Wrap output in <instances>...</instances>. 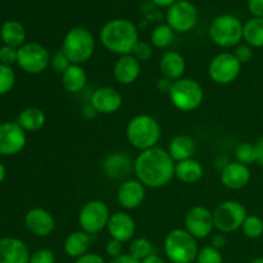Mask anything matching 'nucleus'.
Listing matches in <instances>:
<instances>
[{
	"label": "nucleus",
	"mask_w": 263,
	"mask_h": 263,
	"mask_svg": "<svg viewBox=\"0 0 263 263\" xmlns=\"http://www.w3.org/2000/svg\"><path fill=\"white\" fill-rule=\"evenodd\" d=\"M175 164L168 151L154 146L139 153L134 161V172L145 187L159 189L175 176Z\"/></svg>",
	"instance_id": "f257e3e1"
},
{
	"label": "nucleus",
	"mask_w": 263,
	"mask_h": 263,
	"mask_svg": "<svg viewBox=\"0 0 263 263\" xmlns=\"http://www.w3.org/2000/svg\"><path fill=\"white\" fill-rule=\"evenodd\" d=\"M102 45L108 51L118 55L131 54L139 41L136 26L126 18H115L105 23L99 33Z\"/></svg>",
	"instance_id": "f03ea898"
},
{
	"label": "nucleus",
	"mask_w": 263,
	"mask_h": 263,
	"mask_svg": "<svg viewBox=\"0 0 263 263\" xmlns=\"http://www.w3.org/2000/svg\"><path fill=\"white\" fill-rule=\"evenodd\" d=\"M126 138L134 148L141 152L154 148L161 139V126L152 116L138 115L128 121Z\"/></svg>",
	"instance_id": "7ed1b4c3"
},
{
	"label": "nucleus",
	"mask_w": 263,
	"mask_h": 263,
	"mask_svg": "<svg viewBox=\"0 0 263 263\" xmlns=\"http://www.w3.org/2000/svg\"><path fill=\"white\" fill-rule=\"evenodd\" d=\"M62 50L72 64L86 63L95 50V39L85 27H73L67 31Z\"/></svg>",
	"instance_id": "20e7f679"
},
{
	"label": "nucleus",
	"mask_w": 263,
	"mask_h": 263,
	"mask_svg": "<svg viewBox=\"0 0 263 263\" xmlns=\"http://www.w3.org/2000/svg\"><path fill=\"white\" fill-rule=\"evenodd\" d=\"M164 253L172 263H192L197 259V239L185 229H175L164 238Z\"/></svg>",
	"instance_id": "39448f33"
},
{
	"label": "nucleus",
	"mask_w": 263,
	"mask_h": 263,
	"mask_svg": "<svg viewBox=\"0 0 263 263\" xmlns=\"http://www.w3.org/2000/svg\"><path fill=\"white\" fill-rule=\"evenodd\" d=\"M168 97L176 109L181 112H193L202 105L204 100V90L195 80L182 77L174 82Z\"/></svg>",
	"instance_id": "423d86ee"
},
{
	"label": "nucleus",
	"mask_w": 263,
	"mask_h": 263,
	"mask_svg": "<svg viewBox=\"0 0 263 263\" xmlns=\"http://www.w3.org/2000/svg\"><path fill=\"white\" fill-rule=\"evenodd\" d=\"M243 23L233 14H221L211 22L210 39L220 48H234L243 40Z\"/></svg>",
	"instance_id": "0eeeda50"
},
{
	"label": "nucleus",
	"mask_w": 263,
	"mask_h": 263,
	"mask_svg": "<svg viewBox=\"0 0 263 263\" xmlns=\"http://www.w3.org/2000/svg\"><path fill=\"white\" fill-rule=\"evenodd\" d=\"M246 207L236 200H226L218 204L213 212L215 229L222 234H230L239 230L246 221Z\"/></svg>",
	"instance_id": "6e6552de"
},
{
	"label": "nucleus",
	"mask_w": 263,
	"mask_h": 263,
	"mask_svg": "<svg viewBox=\"0 0 263 263\" xmlns=\"http://www.w3.org/2000/svg\"><path fill=\"white\" fill-rule=\"evenodd\" d=\"M110 212L108 205L102 200H90L79 213V225L82 231L89 235H95L107 229Z\"/></svg>",
	"instance_id": "1a4fd4ad"
},
{
	"label": "nucleus",
	"mask_w": 263,
	"mask_h": 263,
	"mask_svg": "<svg viewBox=\"0 0 263 263\" xmlns=\"http://www.w3.org/2000/svg\"><path fill=\"white\" fill-rule=\"evenodd\" d=\"M50 59L48 49L39 43H26L18 48L17 64L26 73H41L49 67Z\"/></svg>",
	"instance_id": "9d476101"
},
{
	"label": "nucleus",
	"mask_w": 263,
	"mask_h": 263,
	"mask_svg": "<svg viewBox=\"0 0 263 263\" xmlns=\"http://www.w3.org/2000/svg\"><path fill=\"white\" fill-rule=\"evenodd\" d=\"M241 64L233 53H220L213 57L208 66V74L215 84L229 85L240 74Z\"/></svg>",
	"instance_id": "9b49d317"
},
{
	"label": "nucleus",
	"mask_w": 263,
	"mask_h": 263,
	"mask_svg": "<svg viewBox=\"0 0 263 263\" xmlns=\"http://www.w3.org/2000/svg\"><path fill=\"white\" fill-rule=\"evenodd\" d=\"M166 20L175 32H189L198 22V9L189 0H179L168 8Z\"/></svg>",
	"instance_id": "f8f14e48"
},
{
	"label": "nucleus",
	"mask_w": 263,
	"mask_h": 263,
	"mask_svg": "<svg viewBox=\"0 0 263 263\" xmlns=\"http://www.w3.org/2000/svg\"><path fill=\"white\" fill-rule=\"evenodd\" d=\"M185 230L195 239H204L212 234L215 229L213 212L203 205H194L187 211L184 218Z\"/></svg>",
	"instance_id": "ddd939ff"
},
{
	"label": "nucleus",
	"mask_w": 263,
	"mask_h": 263,
	"mask_svg": "<svg viewBox=\"0 0 263 263\" xmlns=\"http://www.w3.org/2000/svg\"><path fill=\"white\" fill-rule=\"evenodd\" d=\"M26 131L17 122L0 123V154L15 156L25 148Z\"/></svg>",
	"instance_id": "4468645a"
},
{
	"label": "nucleus",
	"mask_w": 263,
	"mask_h": 263,
	"mask_svg": "<svg viewBox=\"0 0 263 263\" xmlns=\"http://www.w3.org/2000/svg\"><path fill=\"white\" fill-rule=\"evenodd\" d=\"M90 105L100 115H112L122 105V95L113 87H99L91 94Z\"/></svg>",
	"instance_id": "2eb2a0df"
},
{
	"label": "nucleus",
	"mask_w": 263,
	"mask_h": 263,
	"mask_svg": "<svg viewBox=\"0 0 263 263\" xmlns=\"http://www.w3.org/2000/svg\"><path fill=\"white\" fill-rule=\"evenodd\" d=\"M25 225L27 230L39 238H46L50 235L55 228V221L44 208H32L25 216Z\"/></svg>",
	"instance_id": "dca6fc26"
},
{
	"label": "nucleus",
	"mask_w": 263,
	"mask_h": 263,
	"mask_svg": "<svg viewBox=\"0 0 263 263\" xmlns=\"http://www.w3.org/2000/svg\"><path fill=\"white\" fill-rule=\"evenodd\" d=\"M145 199V186L136 180H125L118 186L117 202L125 210H135L140 207Z\"/></svg>",
	"instance_id": "f3484780"
},
{
	"label": "nucleus",
	"mask_w": 263,
	"mask_h": 263,
	"mask_svg": "<svg viewBox=\"0 0 263 263\" xmlns=\"http://www.w3.org/2000/svg\"><path fill=\"white\" fill-rule=\"evenodd\" d=\"M103 172L110 180L126 179L134 170V162L128 154L115 152L103 162Z\"/></svg>",
	"instance_id": "a211bd4d"
},
{
	"label": "nucleus",
	"mask_w": 263,
	"mask_h": 263,
	"mask_svg": "<svg viewBox=\"0 0 263 263\" xmlns=\"http://www.w3.org/2000/svg\"><path fill=\"white\" fill-rule=\"evenodd\" d=\"M107 230L110 238L127 243L135 235L136 225L134 218L126 212H116L110 215Z\"/></svg>",
	"instance_id": "6ab92c4d"
},
{
	"label": "nucleus",
	"mask_w": 263,
	"mask_h": 263,
	"mask_svg": "<svg viewBox=\"0 0 263 263\" xmlns=\"http://www.w3.org/2000/svg\"><path fill=\"white\" fill-rule=\"evenodd\" d=\"M31 253L22 240L15 238L0 239V263H30Z\"/></svg>",
	"instance_id": "aec40b11"
},
{
	"label": "nucleus",
	"mask_w": 263,
	"mask_h": 263,
	"mask_svg": "<svg viewBox=\"0 0 263 263\" xmlns=\"http://www.w3.org/2000/svg\"><path fill=\"white\" fill-rule=\"evenodd\" d=\"M251 180V170L239 162H229L225 168L221 170V182L225 187L239 190L247 186Z\"/></svg>",
	"instance_id": "412c9836"
},
{
	"label": "nucleus",
	"mask_w": 263,
	"mask_h": 263,
	"mask_svg": "<svg viewBox=\"0 0 263 263\" xmlns=\"http://www.w3.org/2000/svg\"><path fill=\"white\" fill-rule=\"evenodd\" d=\"M141 66L140 62L131 54L121 55L117 59L113 68V76L116 81L121 85H131L140 76Z\"/></svg>",
	"instance_id": "4be33fe9"
},
{
	"label": "nucleus",
	"mask_w": 263,
	"mask_h": 263,
	"mask_svg": "<svg viewBox=\"0 0 263 263\" xmlns=\"http://www.w3.org/2000/svg\"><path fill=\"white\" fill-rule=\"evenodd\" d=\"M186 69V62L179 51H166L159 61V71L166 79L177 81L182 79Z\"/></svg>",
	"instance_id": "5701e85b"
},
{
	"label": "nucleus",
	"mask_w": 263,
	"mask_h": 263,
	"mask_svg": "<svg viewBox=\"0 0 263 263\" xmlns=\"http://www.w3.org/2000/svg\"><path fill=\"white\" fill-rule=\"evenodd\" d=\"M90 244H91V238H90L89 234H86L82 230L73 231L64 240V253L68 257H71V258L77 259L81 256H84V254L89 253L87 251L90 248Z\"/></svg>",
	"instance_id": "b1692460"
},
{
	"label": "nucleus",
	"mask_w": 263,
	"mask_h": 263,
	"mask_svg": "<svg viewBox=\"0 0 263 263\" xmlns=\"http://www.w3.org/2000/svg\"><path fill=\"white\" fill-rule=\"evenodd\" d=\"M87 82V74L81 64H71L62 73V85L71 94H79L85 89Z\"/></svg>",
	"instance_id": "393cba45"
},
{
	"label": "nucleus",
	"mask_w": 263,
	"mask_h": 263,
	"mask_svg": "<svg viewBox=\"0 0 263 263\" xmlns=\"http://www.w3.org/2000/svg\"><path fill=\"white\" fill-rule=\"evenodd\" d=\"M195 141L187 135H177L170 141L168 153L175 162H182L186 159L193 158L195 153Z\"/></svg>",
	"instance_id": "a878e982"
},
{
	"label": "nucleus",
	"mask_w": 263,
	"mask_h": 263,
	"mask_svg": "<svg viewBox=\"0 0 263 263\" xmlns=\"http://www.w3.org/2000/svg\"><path fill=\"white\" fill-rule=\"evenodd\" d=\"M0 39L4 43V45L18 49L23 44H26V30L22 23L18 22V21H5L0 27Z\"/></svg>",
	"instance_id": "bb28decb"
},
{
	"label": "nucleus",
	"mask_w": 263,
	"mask_h": 263,
	"mask_svg": "<svg viewBox=\"0 0 263 263\" xmlns=\"http://www.w3.org/2000/svg\"><path fill=\"white\" fill-rule=\"evenodd\" d=\"M203 166L194 158L177 162L175 164V176L184 184H195L203 177Z\"/></svg>",
	"instance_id": "cd10ccee"
},
{
	"label": "nucleus",
	"mask_w": 263,
	"mask_h": 263,
	"mask_svg": "<svg viewBox=\"0 0 263 263\" xmlns=\"http://www.w3.org/2000/svg\"><path fill=\"white\" fill-rule=\"evenodd\" d=\"M46 122L45 113L37 107H30L23 109L18 116L17 123L26 133H35L41 130Z\"/></svg>",
	"instance_id": "c85d7f7f"
},
{
	"label": "nucleus",
	"mask_w": 263,
	"mask_h": 263,
	"mask_svg": "<svg viewBox=\"0 0 263 263\" xmlns=\"http://www.w3.org/2000/svg\"><path fill=\"white\" fill-rule=\"evenodd\" d=\"M243 40L252 48H263V18L252 17L244 23Z\"/></svg>",
	"instance_id": "c756f323"
},
{
	"label": "nucleus",
	"mask_w": 263,
	"mask_h": 263,
	"mask_svg": "<svg viewBox=\"0 0 263 263\" xmlns=\"http://www.w3.org/2000/svg\"><path fill=\"white\" fill-rule=\"evenodd\" d=\"M175 37V31L167 23L156 26L151 33V43L154 48L164 49L168 48Z\"/></svg>",
	"instance_id": "7c9ffc66"
},
{
	"label": "nucleus",
	"mask_w": 263,
	"mask_h": 263,
	"mask_svg": "<svg viewBox=\"0 0 263 263\" xmlns=\"http://www.w3.org/2000/svg\"><path fill=\"white\" fill-rule=\"evenodd\" d=\"M128 253L136 258L138 261H143L146 257H149L151 254H153V244L151 243V240H148L146 238H138L135 240L131 241L130 248H128Z\"/></svg>",
	"instance_id": "2f4dec72"
},
{
	"label": "nucleus",
	"mask_w": 263,
	"mask_h": 263,
	"mask_svg": "<svg viewBox=\"0 0 263 263\" xmlns=\"http://www.w3.org/2000/svg\"><path fill=\"white\" fill-rule=\"evenodd\" d=\"M235 158L236 162L246 166H251V164L257 162V148L254 144L252 143H240L235 149Z\"/></svg>",
	"instance_id": "473e14b6"
},
{
	"label": "nucleus",
	"mask_w": 263,
	"mask_h": 263,
	"mask_svg": "<svg viewBox=\"0 0 263 263\" xmlns=\"http://www.w3.org/2000/svg\"><path fill=\"white\" fill-rule=\"evenodd\" d=\"M243 234L249 239H258L263 235V220L256 215H248L243 226Z\"/></svg>",
	"instance_id": "72a5a7b5"
},
{
	"label": "nucleus",
	"mask_w": 263,
	"mask_h": 263,
	"mask_svg": "<svg viewBox=\"0 0 263 263\" xmlns=\"http://www.w3.org/2000/svg\"><path fill=\"white\" fill-rule=\"evenodd\" d=\"M15 84V73L10 66L0 63V95L8 94Z\"/></svg>",
	"instance_id": "f704fd0d"
},
{
	"label": "nucleus",
	"mask_w": 263,
	"mask_h": 263,
	"mask_svg": "<svg viewBox=\"0 0 263 263\" xmlns=\"http://www.w3.org/2000/svg\"><path fill=\"white\" fill-rule=\"evenodd\" d=\"M197 263H223L221 251L213 248L212 246L200 249L197 256Z\"/></svg>",
	"instance_id": "c9c22d12"
},
{
	"label": "nucleus",
	"mask_w": 263,
	"mask_h": 263,
	"mask_svg": "<svg viewBox=\"0 0 263 263\" xmlns=\"http://www.w3.org/2000/svg\"><path fill=\"white\" fill-rule=\"evenodd\" d=\"M131 55L135 57L140 63L151 61L152 57H153V45L145 43V41H138L136 45L134 46L133 51H131Z\"/></svg>",
	"instance_id": "e433bc0d"
},
{
	"label": "nucleus",
	"mask_w": 263,
	"mask_h": 263,
	"mask_svg": "<svg viewBox=\"0 0 263 263\" xmlns=\"http://www.w3.org/2000/svg\"><path fill=\"white\" fill-rule=\"evenodd\" d=\"M71 64L72 63L69 62V59L67 58V55L63 53V50H62V49H59L58 51H55V53L51 55L50 66L53 67L54 71L59 72V73H63V72L66 71L69 66H71Z\"/></svg>",
	"instance_id": "4c0bfd02"
},
{
	"label": "nucleus",
	"mask_w": 263,
	"mask_h": 263,
	"mask_svg": "<svg viewBox=\"0 0 263 263\" xmlns=\"http://www.w3.org/2000/svg\"><path fill=\"white\" fill-rule=\"evenodd\" d=\"M30 263H55V254L48 248L37 249L31 254Z\"/></svg>",
	"instance_id": "58836bf2"
},
{
	"label": "nucleus",
	"mask_w": 263,
	"mask_h": 263,
	"mask_svg": "<svg viewBox=\"0 0 263 263\" xmlns=\"http://www.w3.org/2000/svg\"><path fill=\"white\" fill-rule=\"evenodd\" d=\"M233 54L235 55V58L240 62L241 66H243V64L249 63V62L252 61L254 53L253 48H252L251 45H248V44H241V45L236 46L235 51H234Z\"/></svg>",
	"instance_id": "ea45409f"
},
{
	"label": "nucleus",
	"mask_w": 263,
	"mask_h": 263,
	"mask_svg": "<svg viewBox=\"0 0 263 263\" xmlns=\"http://www.w3.org/2000/svg\"><path fill=\"white\" fill-rule=\"evenodd\" d=\"M18 49L12 48V46L4 45L0 48V63L5 66H12L17 63Z\"/></svg>",
	"instance_id": "a19ab883"
},
{
	"label": "nucleus",
	"mask_w": 263,
	"mask_h": 263,
	"mask_svg": "<svg viewBox=\"0 0 263 263\" xmlns=\"http://www.w3.org/2000/svg\"><path fill=\"white\" fill-rule=\"evenodd\" d=\"M105 252H107V254L110 258L121 256V254H123V243L110 238V240H108L107 246H105Z\"/></svg>",
	"instance_id": "79ce46f5"
},
{
	"label": "nucleus",
	"mask_w": 263,
	"mask_h": 263,
	"mask_svg": "<svg viewBox=\"0 0 263 263\" xmlns=\"http://www.w3.org/2000/svg\"><path fill=\"white\" fill-rule=\"evenodd\" d=\"M248 10L253 17L263 18V0H248Z\"/></svg>",
	"instance_id": "37998d69"
},
{
	"label": "nucleus",
	"mask_w": 263,
	"mask_h": 263,
	"mask_svg": "<svg viewBox=\"0 0 263 263\" xmlns=\"http://www.w3.org/2000/svg\"><path fill=\"white\" fill-rule=\"evenodd\" d=\"M74 263H105L104 259L102 258V256L97 253H86L84 256H81L80 258L76 259Z\"/></svg>",
	"instance_id": "c03bdc74"
},
{
	"label": "nucleus",
	"mask_w": 263,
	"mask_h": 263,
	"mask_svg": "<svg viewBox=\"0 0 263 263\" xmlns=\"http://www.w3.org/2000/svg\"><path fill=\"white\" fill-rule=\"evenodd\" d=\"M174 82L175 81H172V80L162 77V79H159L158 82H157V89H158V91H161L162 94H170Z\"/></svg>",
	"instance_id": "a18cd8bd"
},
{
	"label": "nucleus",
	"mask_w": 263,
	"mask_h": 263,
	"mask_svg": "<svg viewBox=\"0 0 263 263\" xmlns=\"http://www.w3.org/2000/svg\"><path fill=\"white\" fill-rule=\"evenodd\" d=\"M211 246L213 247V248L218 249V251H221V249L223 248V247L226 246V236L225 234L222 233H218L216 234V235L212 236V241H211Z\"/></svg>",
	"instance_id": "49530a36"
},
{
	"label": "nucleus",
	"mask_w": 263,
	"mask_h": 263,
	"mask_svg": "<svg viewBox=\"0 0 263 263\" xmlns=\"http://www.w3.org/2000/svg\"><path fill=\"white\" fill-rule=\"evenodd\" d=\"M109 263H140L136 258H134L130 253H123L121 256L115 257L109 261Z\"/></svg>",
	"instance_id": "de8ad7c7"
},
{
	"label": "nucleus",
	"mask_w": 263,
	"mask_h": 263,
	"mask_svg": "<svg viewBox=\"0 0 263 263\" xmlns=\"http://www.w3.org/2000/svg\"><path fill=\"white\" fill-rule=\"evenodd\" d=\"M257 148V163H259L263 166V136L258 140V143L256 144Z\"/></svg>",
	"instance_id": "09e8293b"
},
{
	"label": "nucleus",
	"mask_w": 263,
	"mask_h": 263,
	"mask_svg": "<svg viewBox=\"0 0 263 263\" xmlns=\"http://www.w3.org/2000/svg\"><path fill=\"white\" fill-rule=\"evenodd\" d=\"M153 4H156L157 7H162V8H170L171 5H174L175 3L179 2V0H152Z\"/></svg>",
	"instance_id": "8fccbe9b"
},
{
	"label": "nucleus",
	"mask_w": 263,
	"mask_h": 263,
	"mask_svg": "<svg viewBox=\"0 0 263 263\" xmlns=\"http://www.w3.org/2000/svg\"><path fill=\"white\" fill-rule=\"evenodd\" d=\"M140 263H164V261L161 257L157 256V254H151V256L146 257V258L143 259Z\"/></svg>",
	"instance_id": "3c124183"
},
{
	"label": "nucleus",
	"mask_w": 263,
	"mask_h": 263,
	"mask_svg": "<svg viewBox=\"0 0 263 263\" xmlns=\"http://www.w3.org/2000/svg\"><path fill=\"white\" fill-rule=\"evenodd\" d=\"M5 175H7V170H5V167L0 163V182L5 179Z\"/></svg>",
	"instance_id": "603ef678"
},
{
	"label": "nucleus",
	"mask_w": 263,
	"mask_h": 263,
	"mask_svg": "<svg viewBox=\"0 0 263 263\" xmlns=\"http://www.w3.org/2000/svg\"><path fill=\"white\" fill-rule=\"evenodd\" d=\"M251 263H263V257H258V258L253 259Z\"/></svg>",
	"instance_id": "864d4df0"
}]
</instances>
